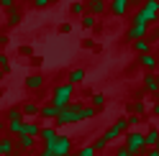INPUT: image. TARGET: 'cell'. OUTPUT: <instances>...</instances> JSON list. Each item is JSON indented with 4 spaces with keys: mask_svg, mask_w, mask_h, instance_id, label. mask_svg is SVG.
<instances>
[{
    "mask_svg": "<svg viewBox=\"0 0 159 156\" xmlns=\"http://www.w3.org/2000/svg\"><path fill=\"white\" fill-rule=\"evenodd\" d=\"M95 115H98L95 108H90V105H85L80 100H72L62 113L57 115L54 125H57V128H59V125H75V123H82V120H93Z\"/></svg>",
    "mask_w": 159,
    "mask_h": 156,
    "instance_id": "6da1fadb",
    "label": "cell"
},
{
    "mask_svg": "<svg viewBox=\"0 0 159 156\" xmlns=\"http://www.w3.org/2000/svg\"><path fill=\"white\" fill-rule=\"evenodd\" d=\"M159 21V0H144V5H139V11L134 13L131 18V23L136 26H152Z\"/></svg>",
    "mask_w": 159,
    "mask_h": 156,
    "instance_id": "7a4b0ae2",
    "label": "cell"
},
{
    "mask_svg": "<svg viewBox=\"0 0 159 156\" xmlns=\"http://www.w3.org/2000/svg\"><path fill=\"white\" fill-rule=\"evenodd\" d=\"M75 90H77L75 84H69V82H59L54 90H52V100H49V102H52L57 110H64L67 105L75 100Z\"/></svg>",
    "mask_w": 159,
    "mask_h": 156,
    "instance_id": "3957f363",
    "label": "cell"
},
{
    "mask_svg": "<svg viewBox=\"0 0 159 156\" xmlns=\"http://www.w3.org/2000/svg\"><path fill=\"white\" fill-rule=\"evenodd\" d=\"M39 156H72V138L69 136H62L59 133V138L49 146H41V151Z\"/></svg>",
    "mask_w": 159,
    "mask_h": 156,
    "instance_id": "277c9868",
    "label": "cell"
},
{
    "mask_svg": "<svg viewBox=\"0 0 159 156\" xmlns=\"http://www.w3.org/2000/svg\"><path fill=\"white\" fill-rule=\"evenodd\" d=\"M123 149L134 156H144L146 146H144V133L141 131H128L126 133V141H123Z\"/></svg>",
    "mask_w": 159,
    "mask_h": 156,
    "instance_id": "5b68a950",
    "label": "cell"
},
{
    "mask_svg": "<svg viewBox=\"0 0 159 156\" xmlns=\"http://www.w3.org/2000/svg\"><path fill=\"white\" fill-rule=\"evenodd\" d=\"M126 128H128V125H126V118H118V120L111 125V128H108V131L103 133L105 143H113V141H118V138H121V136L126 133Z\"/></svg>",
    "mask_w": 159,
    "mask_h": 156,
    "instance_id": "8992f818",
    "label": "cell"
},
{
    "mask_svg": "<svg viewBox=\"0 0 159 156\" xmlns=\"http://www.w3.org/2000/svg\"><path fill=\"white\" fill-rule=\"evenodd\" d=\"M131 5H134V0H111V3H108V13L116 15V18H123L131 11Z\"/></svg>",
    "mask_w": 159,
    "mask_h": 156,
    "instance_id": "52a82bcc",
    "label": "cell"
},
{
    "mask_svg": "<svg viewBox=\"0 0 159 156\" xmlns=\"http://www.w3.org/2000/svg\"><path fill=\"white\" fill-rule=\"evenodd\" d=\"M136 67H144L146 72H152V74H154V69L159 67V56H157V54H152V51H149V54H139Z\"/></svg>",
    "mask_w": 159,
    "mask_h": 156,
    "instance_id": "ba28073f",
    "label": "cell"
},
{
    "mask_svg": "<svg viewBox=\"0 0 159 156\" xmlns=\"http://www.w3.org/2000/svg\"><path fill=\"white\" fill-rule=\"evenodd\" d=\"M146 33H149V28L146 26H136V23H131V26H128L126 28V41L128 44H134V41H139V38H146Z\"/></svg>",
    "mask_w": 159,
    "mask_h": 156,
    "instance_id": "9c48e42d",
    "label": "cell"
},
{
    "mask_svg": "<svg viewBox=\"0 0 159 156\" xmlns=\"http://www.w3.org/2000/svg\"><path fill=\"white\" fill-rule=\"evenodd\" d=\"M44 84H46V77H44L41 72H34V74H28V77H26V82H23V87H26V90H31V92L41 90Z\"/></svg>",
    "mask_w": 159,
    "mask_h": 156,
    "instance_id": "30bf717a",
    "label": "cell"
},
{
    "mask_svg": "<svg viewBox=\"0 0 159 156\" xmlns=\"http://www.w3.org/2000/svg\"><path fill=\"white\" fill-rule=\"evenodd\" d=\"M39 110H41V105H39L36 100H26V102H21V113H23V120L39 118Z\"/></svg>",
    "mask_w": 159,
    "mask_h": 156,
    "instance_id": "8fae6325",
    "label": "cell"
},
{
    "mask_svg": "<svg viewBox=\"0 0 159 156\" xmlns=\"http://www.w3.org/2000/svg\"><path fill=\"white\" fill-rule=\"evenodd\" d=\"M57 138H59V128H57V125H44V128H41V133H39V141H41L44 146L54 143Z\"/></svg>",
    "mask_w": 159,
    "mask_h": 156,
    "instance_id": "7c38bea8",
    "label": "cell"
},
{
    "mask_svg": "<svg viewBox=\"0 0 159 156\" xmlns=\"http://www.w3.org/2000/svg\"><path fill=\"white\" fill-rule=\"evenodd\" d=\"M108 11V3H105V0H87V3H85V13H90V15H103Z\"/></svg>",
    "mask_w": 159,
    "mask_h": 156,
    "instance_id": "4fadbf2b",
    "label": "cell"
},
{
    "mask_svg": "<svg viewBox=\"0 0 159 156\" xmlns=\"http://www.w3.org/2000/svg\"><path fill=\"white\" fill-rule=\"evenodd\" d=\"M23 21V11H21V8H11V11H5V26L8 28H13V26H18V23H21Z\"/></svg>",
    "mask_w": 159,
    "mask_h": 156,
    "instance_id": "5bb4252c",
    "label": "cell"
},
{
    "mask_svg": "<svg viewBox=\"0 0 159 156\" xmlns=\"http://www.w3.org/2000/svg\"><path fill=\"white\" fill-rule=\"evenodd\" d=\"M159 143V125H149L146 133H144V146L146 149H154Z\"/></svg>",
    "mask_w": 159,
    "mask_h": 156,
    "instance_id": "9a60e30c",
    "label": "cell"
},
{
    "mask_svg": "<svg viewBox=\"0 0 159 156\" xmlns=\"http://www.w3.org/2000/svg\"><path fill=\"white\" fill-rule=\"evenodd\" d=\"M144 90L149 95H159V77L157 74H152V72L144 74Z\"/></svg>",
    "mask_w": 159,
    "mask_h": 156,
    "instance_id": "2e32d148",
    "label": "cell"
},
{
    "mask_svg": "<svg viewBox=\"0 0 159 156\" xmlns=\"http://www.w3.org/2000/svg\"><path fill=\"white\" fill-rule=\"evenodd\" d=\"M152 41H154V36H146V38H139V41L131 44V49L136 54H149L152 51Z\"/></svg>",
    "mask_w": 159,
    "mask_h": 156,
    "instance_id": "e0dca14e",
    "label": "cell"
},
{
    "mask_svg": "<svg viewBox=\"0 0 159 156\" xmlns=\"http://www.w3.org/2000/svg\"><path fill=\"white\" fill-rule=\"evenodd\" d=\"M13 154H16V138L3 136L0 138V156H13Z\"/></svg>",
    "mask_w": 159,
    "mask_h": 156,
    "instance_id": "ac0fdd59",
    "label": "cell"
},
{
    "mask_svg": "<svg viewBox=\"0 0 159 156\" xmlns=\"http://www.w3.org/2000/svg\"><path fill=\"white\" fill-rule=\"evenodd\" d=\"M3 120L11 123V120H23V113H21V105H11V108L3 110Z\"/></svg>",
    "mask_w": 159,
    "mask_h": 156,
    "instance_id": "d6986e66",
    "label": "cell"
},
{
    "mask_svg": "<svg viewBox=\"0 0 159 156\" xmlns=\"http://www.w3.org/2000/svg\"><path fill=\"white\" fill-rule=\"evenodd\" d=\"M59 113H62V110H57L52 102H46V105H41V110H39V118H41V120H57Z\"/></svg>",
    "mask_w": 159,
    "mask_h": 156,
    "instance_id": "ffe728a7",
    "label": "cell"
},
{
    "mask_svg": "<svg viewBox=\"0 0 159 156\" xmlns=\"http://www.w3.org/2000/svg\"><path fill=\"white\" fill-rule=\"evenodd\" d=\"M39 138H28V136H16V149H23V151H34L36 149Z\"/></svg>",
    "mask_w": 159,
    "mask_h": 156,
    "instance_id": "44dd1931",
    "label": "cell"
},
{
    "mask_svg": "<svg viewBox=\"0 0 159 156\" xmlns=\"http://www.w3.org/2000/svg\"><path fill=\"white\" fill-rule=\"evenodd\" d=\"M39 133H41V125H39V123H34V120H23V131H21V136L39 138Z\"/></svg>",
    "mask_w": 159,
    "mask_h": 156,
    "instance_id": "7402d4cb",
    "label": "cell"
},
{
    "mask_svg": "<svg viewBox=\"0 0 159 156\" xmlns=\"http://www.w3.org/2000/svg\"><path fill=\"white\" fill-rule=\"evenodd\" d=\"M67 82L69 84H82L85 82V69H82V67H75V69H69V74H67Z\"/></svg>",
    "mask_w": 159,
    "mask_h": 156,
    "instance_id": "603a6c76",
    "label": "cell"
},
{
    "mask_svg": "<svg viewBox=\"0 0 159 156\" xmlns=\"http://www.w3.org/2000/svg\"><path fill=\"white\" fill-rule=\"evenodd\" d=\"M105 102H108V97H105L103 92H95V95H93V100H90V108H95L98 113H100V110L105 108Z\"/></svg>",
    "mask_w": 159,
    "mask_h": 156,
    "instance_id": "cb8c5ba5",
    "label": "cell"
},
{
    "mask_svg": "<svg viewBox=\"0 0 159 156\" xmlns=\"http://www.w3.org/2000/svg\"><path fill=\"white\" fill-rule=\"evenodd\" d=\"M126 110H128V115H144V113H146V105H144L141 100H136V102L128 105Z\"/></svg>",
    "mask_w": 159,
    "mask_h": 156,
    "instance_id": "d4e9b609",
    "label": "cell"
},
{
    "mask_svg": "<svg viewBox=\"0 0 159 156\" xmlns=\"http://www.w3.org/2000/svg\"><path fill=\"white\" fill-rule=\"evenodd\" d=\"M69 13L82 18L85 15V3H82V0H72V3H69Z\"/></svg>",
    "mask_w": 159,
    "mask_h": 156,
    "instance_id": "484cf974",
    "label": "cell"
},
{
    "mask_svg": "<svg viewBox=\"0 0 159 156\" xmlns=\"http://www.w3.org/2000/svg\"><path fill=\"white\" fill-rule=\"evenodd\" d=\"M80 23H82L85 31H90V28H95V26H98V18H95V15H90V13H85L82 18H80Z\"/></svg>",
    "mask_w": 159,
    "mask_h": 156,
    "instance_id": "4316f807",
    "label": "cell"
},
{
    "mask_svg": "<svg viewBox=\"0 0 159 156\" xmlns=\"http://www.w3.org/2000/svg\"><path fill=\"white\" fill-rule=\"evenodd\" d=\"M0 72L3 74H11V56L5 51H0Z\"/></svg>",
    "mask_w": 159,
    "mask_h": 156,
    "instance_id": "83f0119b",
    "label": "cell"
},
{
    "mask_svg": "<svg viewBox=\"0 0 159 156\" xmlns=\"http://www.w3.org/2000/svg\"><path fill=\"white\" fill-rule=\"evenodd\" d=\"M90 146H93V149H95V154H98V151H103L108 143H105V138H103V136H98V138H95V141H93Z\"/></svg>",
    "mask_w": 159,
    "mask_h": 156,
    "instance_id": "f1b7e54d",
    "label": "cell"
},
{
    "mask_svg": "<svg viewBox=\"0 0 159 156\" xmlns=\"http://www.w3.org/2000/svg\"><path fill=\"white\" fill-rule=\"evenodd\" d=\"M75 156H98V154H95L93 146H82V149H77V154H75Z\"/></svg>",
    "mask_w": 159,
    "mask_h": 156,
    "instance_id": "f546056e",
    "label": "cell"
},
{
    "mask_svg": "<svg viewBox=\"0 0 159 156\" xmlns=\"http://www.w3.org/2000/svg\"><path fill=\"white\" fill-rule=\"evenodd\" d=\"M139 123H141V115H126V125L128 128H136Z\"/></svg>",
    "mask_w": 159,
    "mask_h": 156,
    "instance_id": "4dcf8cb0",
    "label": "cell"
},
{
    "mask_svg": "<svg viewBox=\"0 0 159 156\" xmlns=\"http://www.w3.org/2000/svg\"><path fill=\"white\" fill-rule=\"evenodd\" d=\"M82 49H87V51H98L95 38H82Z\"/></svg>",
    "mask_w": 159,
    "mask_h": 156,
    "instance_id": "1f68e13d",
    "label": "cell"
},
{
    "mask_svg": "<svg viewBox=\"0 0 159 156\" xmlns=\"http://www.w3.org/2000/svg\"><path fill=\"white\" fill-rule=\"evenodd\" d=\"M62 36H67V33H72V23H59V28H57Z\"/></svg>",
    "mask_w": 159,
    "mask_h": 156,
    "instance_id": "d6a6232c",
    "label": "cell"
},
{
    "mask_svg": "<svg viewBox=\"0 0 159 156\" xmlns=\"http://www.w3.org/2000/svg\"><path fill=\"white\" fill-rule=\"evenodd\" d=\"M52 3H54V0H31V5H34V8H49Z\"/></svg>",
    "mask_w": 159,
    "mask_h": 156,
    "instance_id": "836d02e7",
    "label": "cell"
},
{
    "mask_svg": "<svg viewBox=\"0 0 159 156\" xmlns=\"http://www.w3.org/2000/svg\"><path fill=\"white\" fill-rule=\"evenodd\" d=\"M18 51H21V56H34V46H21Z\"/></svg>",
    "mask_w": 159,
    "mask_h": 156,
    "instance_id": "e575fe53",
    "label": "cell"
},
{
    "mask_svg": "<svg viewBox=\"0 0 159 156\" xmlns=\"http://www.w3.org/2000/svg\"><path fill=\"white\" fill-rule=\"evenodd\" d=\"M0 5H3V11H11L16 8V0H0Z\"/></svg>",
    "mask_w": 159,
    "mask_h": 156,
    "instance_id": "d590c367",
    "label": "cell"
},
{
    "mask_svg": "<svg viewBox=\"0 0 159 156\" xmlns=\"http://www.w3.org/2000/svg\"><path fill=\"white\" fill-rule=\"evenodd\" d=\"M8 44H11V38H8V33H3V31H0V46H8Z\"/></svg>",
    "mask_w": 159,
    "mask_h": 156,
    "instance_id": "8d00e7d4",
    "label": "cell"
},
{
    "mask_svg": "<svg viewBox=\"0 0 159 156\" xmlns=\"http://www.w3.org/2000/svg\"><path fill=\"white\" fill-rule=\"evenodd\" d=\"M116 156H134V154H128L126 149H116Z\"/></svg>",
    "mask_w": 159,
    "mask_h": 156,
    "instance_id": "74e56055",
    "label": "cell"
},
{
    "mask_svg": "<svg viewBox=\"0 0 159 156\" xmlns=\"http://www.w3.org/2000/svg\"><path fill=\"white\" fill-rule=\"evenodd\" d=\"M3 136H5V120L0 118V138H3Z\"/></svg>",
    "mask_w": 159,
    "mask_h": 156,
    "instance_id": "f35d334b",
    "label": "cell"
},
{
    "mask_svg": "<svg viewBox=\"0 0 159 156\" xmlns=\"http://www.w3.org/2000/svg\"><path fill=\"white\" fill-rule=\"evenodd\" d=\"M152 113H154V115H159V100H157V105L152 108Z\"/></svg>",
    "mask_w": 159,
    "mask_h": 156,
    "instance_id": "ab89813d",
    "label": "cell"
},
{
    "mask_svg": "<svg viewBox=\"0 0 159 156\" xmlns=\"http://www.w3.org/2000/svg\"><path fill=\"white\" fill-rule=\"evenodd\" d=\"M154 38H159V26H157V31H154Z\"/></svg>",
    "mask_w": 159,
    "mask_h": 156,
    "instance_id": "60d3db41",
    "label": "cell"
},
{
    "mask_svg": "<svg viewBox=\"0 0 159 156\" xmlns=\"http://www.w3.org/2000/svg\"><path fill=\"white\" fill-rule=\"evenodd\" d=\"M3 95H5V90H3V87H0V100H3Z\"/></svg>",
    "mask_w": 159,
    "mask_h": 156,
    "instance_id": "b9f144b4",
    "label": "cell"
},
{
    "mask_svg": "<svg viewBox=\"0 0 159 156\" xmlns=\"http://www.w3.org/2000/svg\"><path fill=\"white\" fill-rule=\"evenodd\" d=\"M154 151H157V154H159V143H157V146H154Z\"/></svg>",
    "mask_w": 159,
    "mask_h": 156,
    "instance_id": "7bdbcfd3",
    "label": "cell"
},
{
    "mask_svg": "<svg viewBox=\"0 0 159 156\" xmlns=\"http://www.w3.org/2000/svg\"><path fill=\"white\" fill-rule=\"evenodd\" d=\"M0 80H3V72H0Z\"/></svg>",
    "mask_w": 159,
    "mask_h": 156,
    "instance_id": "ee69618b",
    "label": "cell"
},
{
    "mask_svg": "<svg viewBox=\"0 0 159 156\" xmlns=\"http://www.w3.org/2000/svg\"><path fill=\"white\" fill-rule=\"evenodd\" d=\"M16 3H18V0H16Z\"/></svg>",
    "mask_w": 159,
    "mask_h": 156,
    "instance_id": "f6af8a7d",
    "label": "cell"
},
{
    "mask_svg": "<svg viewBox=\"0 0 159 156\" xmlns=\"http://www.w3.org/2000/svg\"><path fill=\"white\" fill-rule=\"evenodd\" d=\"M157 97H159V95H157Z\"/></svg>",
    "mask_w": 159,
    "mask_h": 156,
    "instance_id": "bcb514c9",
    "label": "cell"
},
{
    "mask_svg": "<svg viewBox=\"0 0 159 156\" xmlns=\"http://www.w3.org/2000/svg\"><path fill=\"white\" fill-rule=\"evenodd\" d=\"M72 156H75V154H72Z\"/></svg>",
    "mask_w": 159,
    "mask_h": 156,
    "instance_id": "7dc6e473",
    "label": "cell"
}]
</instances>
